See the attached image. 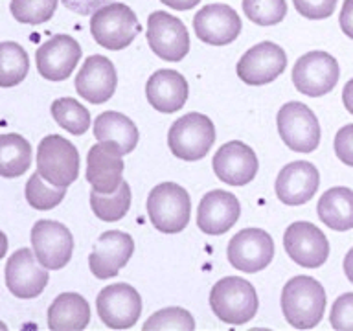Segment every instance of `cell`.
<instances>
[{
  "label": "cell",
  "mask_w": 353,
  "mask_h": 331,
  "mask_svg": "<svg viewBox=\"0 0 353 331\" xmlns=\"http://www.w3.org/2000/svg\"><path fill=\"white\" fill-rule=\"evenodd\" d=\"M52 116L70 134H85L90 127V112L74 98H59L52 103Z\"/></svg>",
  "instance_id": "cell-31"
},
{
  "label": "cell",
  "mask_w": 353,
  "mask_h": 331,
  "mask_svg": "<svg viewBox=\"0 0 353 331\" xmlns=\"http://www.w3.org/2000/svg\"><path fill=\"white\" fill-rule=\"evenodd\" d=\"M320 221L327 228L346 232L353 228V190L344 186L330 188L319 199L316 206Z\"/></svg>",
  "instance_id": "cell-26"
},
{
  "label": "cell",
  "mask_w": 353,
  "mask_h": 331,
  "mask_svg": "<svg viewBox=\"0 0 353 331\" xmlns=\"http://www.w3.org/2000/svg\"><path fill=\"white\" fill-rule=\"evenodd\" d=\"M32 247L43 267L48 270H59L70 261L74 237L59 221L41 219L32 228Z\"/></svg>",
  "instance_id": "cell-9"
},
{
  "label": "cell",
  "mask_w": 353,
  "mask_h": 331,
  "mask_svg": "<svg viewBox=\"0 0 353 331\" xmlns=\"http://www.w3.org/2000/svg\"><path fill=\"white\" fill-rule=\"evenodd\" d=\"M30 248H19L6 263V285L17 298H37L48 285V272Z\"/></svg>",
  "instance_id": "cell-14"
},
{
  "label": "cell",
  "mask_w": 353,
  "mask_h": 331,
  "mask_svg": "<svg viewBox=\"0 0 353 331\" xmlns=\"http://www.w3.org/2000/svg\"><path fill=\"white\" fill-rule=\"evenodd\" d=\"M190 195L175 182H162L149 192L148 214L157 230L164 234H179L190 223Z\"/></svg>",
  "instance_id": "cell-4"
},
{
  "label": "cell",
  "mask_w": 353,
  "mask_h": 331,
  "mask_svg": "<svg viewBox=\"0 0 353 331\" xmlns=\"http://www.w3.org/2000/svg\"><path fill=\"white\" fill-rule=\"evenodd\" d=\"M90 320V305L77 292H63L48 308V328L54 331H81Z\"/></svg>",
  "instance_id": "cell-25"
},
{
  "label": "cell",
  "mask_w": 353,
  "mask_h": 331,
  "mask_svg": "<svg viewBox=\"0 0 353 331\" xmlns=\"http://www.w3.org/2000/svg\"><path fill=\"white\" fill-rule=\"evenodd\" d=\"M341 68L333 55L327 52H309L292 66V83L298 92L309 98L325 96L335 88Z\"/></svg>",
  "instance_id": "cell-8"
},
{
  "label": "cell",
  "mask_w": 353,
  "mask_h": 331,
  "mask_svg": "<svg viewBox=\"0 0 353 331\" xmlns=\"http://www.w3.org/2000/svg\"><path fill=\"white\" fill-rule=\"evenodd\" d=\"M339 0H292V4L302 17L309 21H322L333 15Z\"/></svg>",
  "instance_id": "cell-37"
},
{
  "label": "cell",
  "mask_w": 353,
  "mask_h": 331,
  "mask_svg": "<svg viewBox=\"0 0 353 331\" xmlns=\"http://www.w3.org/2000/svg\"><path fill=\"white\" fill-rule=\"evenodd\" d=\"M131 186L125 181H121L118 190L112 193H99L96 190L90 192V208L96 217L107 223L120 221L131 208Z\"/></svg>",
  "instance_id": "cell-29"
},
{
  "label": "cell",
  "mask_w": 353,
  "mask_h": 331,
  "mask_svg": "<svg viewBox=\"0 0 353 331\" xmlns=\"http://www.w3.org/2000/svg\"><path fill=\"white\" fill-rule=\"evenodd\" d=\"M210 308L226 324H247L258 313V292L250 281L239 276H226L212 287Z\"/></svg>",
  "instance_id": "cell-2"
},
{
  "label": "cell",
  "mask_w": 353,
  "mask_h": 331,
  "mask_svg": "<svg viewBox=\"0 0 353 331\" xmlns=\"http://www.w3.org/2000/svg\"><path fill=\"white\" fill-rule=\"evenodd\" d=\"M37 171L44 181L68 188L79 177V153L76 146L59 134L44 137L37 148Z\"/></svg>",
  "instance_id": "cell-6"
},
{
  "label": "cell",
  "mask_w": 353,
  "mask_h": 331,
  "mask_svg": "<svg viewBox=\"0 0 353 331\" xmlns=\"http://www.w3.org/2000/svg\"><path fill=\"white\" fill-rule=\"evenodd\" d=\"M99 319L112 330H127L137 324L142 313V298L129 283L103 287L96 300Z\"/></svg>",
  "instance_id": "cell-12"
},
{
  "label": "cell",
  "mask_w": 353,
  "mask_h": 331,
  "mask_svg": "<svg viewBox=\"0 0 353 331\" xmlns=\"http://www.w3.org/2000/svg\"><path fill=\"white\" fill-rule=\"evenodd\" d=\"M335 154L341 162L353 168V123L339 129L335 137Z\"/></svg>",
  "instance_id": "cell-38"
},
{
  "label": "cell",
  "mask_w": 353,
  "mask_h": 331,
  "mask_svg": "<svg viewBox=\"0 0 353 331\" xmlns=\"http://www.w3.org/2000/svg\"><path fill=\"white\" fill-rule=\"evenodd\" d=\"M193 30L197 37L212 46L234 43L241 33V19L234 8L226 4H208L193 17Z\"/></svg>",
  "instance_id": "cell-18"
},
{
  "label": "cell",
  "mask_w": 353,
  "mask_h": 331,
  "mask_svg": "<svg viewBox=\"0 0 353 331\" xmlns=\"http://www.w3.org/2000/svg\"><path fill=\"white\" fill-rule=\"evenodd\" d=\"M339 22H341V30L346 33V37L353 39V0H344Z\"/></svg>",
  "instance_id": "cell-40"
},
{
  "label": "cell",
  "mask_w": 353,
  "mask_h": 331,
  "mask_svg": "<svg viewBox=\"0 0 353 331\" xmlns=\"http://www.w3.org/2000/svg\"><path fill=\"white\" fill-rule=\"evenodd\" d=\"M65 8H68L70 11L77 13V15H92L94 11H98L99 8L114 2V0H61Z\"/></svg>",
  "instance_id": "cell-39"
},
{
  "label": "cell",
  "mask_w": 353,
  "mask_h": 331,
  "mask_svg": "<svg viewBox=\"0 0 353 331\" xmlns=\"http://www.w3.org/2000/svg\"><path fill=\"white\" fill-rule=\"evenodd\" d=\"M118 76L114 65L105 55H90L76 76V90L88 103L99 105L109 101L116 92Z\"/></svg>",
  "instance_id": "cell-20"
},
{
  "label": "cell",
  "mask_w": 353,
  "mask_h": 331,
  "mask_svg": "<svg viewBox=\"0 0 353 331\" xmlns=\"http://www.w3.org/2000/svg\"><path fill=\"white\" fill-rule=\"evenodd\" d=\"M278 132L287 148L296 153H313L320 143V126L316 114L307 105L289 101L278 110Z\"/></svg>",
  "instance_id": "cell-7"
},
{
  "label": "cell",
  "mask_w": 353,
  "mask_h": 331,
  "mask_svg": "<svg viewBox=\"0 0 353 331\" xmlns=\"http://www.w3.org/2000/svg\"><path fill=\"white\" fill-rule=\"evenodd\" d=\"M0 330H6V324H2V322H0Z\"/></svg>",
  "instance_id": "cell-45"
},
{
  "label": "cell",
  "mask_w": 353,
  "mask_h": 331,
  "mask_svg": "<svg viewBox=\"0 0 353 331\" xmlns=\"http://www.w3.org/2000/svg\"><path fill=\"white\" fill-rule=\"evenodd\" d=\"M94 137L99 142L116 143L121 153L129 154L137 148L140 134L131 118H127L121 112L107 110V112H101L94 121Z\"/></svg>",
  "instance_id": "cell-27"
},
{
  "label": "cell",
  "mask_w": 353,
  "mask_h": 331,
  "mask_svg": "<svg viewBox=\"0 0 353 331\" xmlns=\"http://www.w3.org/2000/svg\"><path fill=\"white\" fill-rule=\"evenodd\" d=\"M30 70L26 50L13 41L0 43V87L10 88L24 81Z\"/></svg>",
  "instance_id": "cell-30"
},
{
  "label": "cell",
  "mask_w": 353,
  "mask_h": 331,
  "mask_svg": "<svg viewBox=\"0 0 353 331\" xmlns=\"http://www.w3.org/2000/svg\"><path fill=\"white\" fill-rule=\"evenodd\" d=\"M148 43L160 59L179 63L190 52V35L184 22L165 11H154L148 19Z\"/></svg>",
  "instance_id": "cell-10"
},
{
  "label": "cell",
  "mask_w": 353,
  "mask_h": 331,
  "mask_svg": "<svg viewBox=\"0 0 353 331\" xmlns=\"http://www.w3.org/2000/svg\"><path fill=\"white\" fill-rule=\"evenodd\" d=\"M342 101H344V107H346L347 112L353 114V77L344 85V90H342Z\"/></svg>",
  "instance_id": "cell-42"
},
{
  "label": "cell",
  "mask_w": 353,
  "mask_h": 331,
  "mask_svg": "<svg viewBox=\"0 0 353 331\" xmlns=\"http://www.w3.org/2000/svg\"><path fill=\"white\" fill-rule=\"evenodd\" d=\"M287 66V54L281 46L265 41L250 50H247L243 57L237 61V76L247 85H267L272 83L278 76L283 74Z\"/></svg>",
  "instance_id": "cell-15"
},
{
  "label": "cell",
  "mask_w": 353,
  "mask_h": 331,
  "mask_svg": "<svg viewBox=\"0 0 353 331\" xmlns=\"http://www.w3.org/2000/svg\"><path fill=\"white\" fill-rule=\"evenodd\" d=\"M142 26L137 19V13L125 4L110 2V4L94 11L90 19V33L94 41L107 50H123L138 37Z\"/></svg>",
  "instance_id": "cell-3"
},
{
  "label": "cell",
  "mask_w": 353,
  "mask_h": 331,
  "mask_svg": "<svg viewBox=\"0 0 353 331\" xmlns=\"http://www.w3.org/2000/svg\"><path fill=\"white\" fill-rule=\"evenodd\" d=\"M226 256L234 269L241 272H259L274 258V241L261 228H245L232 237Z\"/></svg>",
  "instance_id": "cell-11"
},
{
  "label": "cell",
  "mask_w": 353,
  "mask_h": 331,
  "mask_svg": "<svg viewBox=\"0 0 353 331\" xmlns=\"http://www.w3.org/2000/svg\"><path fill=\"white\" fill-rule=\"evenodd\" d=\"M283 247L294 263L305 269H316L330 258V241L313 223L296 221L283 234Z\"/></svg>",
  "instance_id": "cell-13"
},
{
  "label": "cell",
  "mask_w": 353,
  "mask_h": 331,
  "mask_svg": "<svg viewBox=\"0 0 353 331\" xmlns=\"http://www.w3.org/2000/svg\"><path fill=\"white\" fill-rule=\"evenodd\" d=\"M320 186V173L311 162L296 160L287 164L276 179V195L283 204L300 206L314 197Z\"/></svg>",
  "instance_id": "cell-23"
},
{
  "label": "cell",
  "mask_w": 353,
  "mask_h": 331,
  "mask_svg": "<svg viewBox=\"0 0 353 331\" xmlns=\"http://www.w3.org/2000/svg\"><path fill=\"white\" fill-rule=\"evenodd\" d=\"M193 331L195 320L192 313L182 308H165L157 311L143 324V331Z\"/></svg>",
  "instance_id": "cell-35"
},
{
  "label": "cell",
  "mask_w": 353,
  "mask_h": 331,
  "mask_svg": "<svg viewBox=\"0 0 353 331\" xmlns=\"http://www.w3.org/2000/svg\"><path fill=\"white\" fill-rule=\"evenodd\" d=\"M330 322L339 331H353V292H346L333 302Z\"/></svg>",
  "instance_id": "cell-36"
},
{
  "label": "cell",
  "mask_w": 353,
  "mask_h": 331,
  "mask_svg": "<svg viewBox=\"0 0 353 331\" xmlns=\"http://www.w3.org/2000/svg\"><path fill=\"white\" fill-rule=\"evenodd\" d=\"M8 245H10V243H8V236L0 230V259L4 258L6 252H8Z\"/></svg>",
  "instance_id": "cell-44"
},
{
  "label": "cell",
  "mask_w": 353,
  "mask_h": 331,
  "mask_svg": "<svg viewBox=\"0 0 353 331\" xmlns=\"http://www.w3.org/2000/svg\"><path fill=\"white\" fill-rule=\"evenodd\" d=\"M325 291L311 276H294L281 291V311L292 328L311 330L324 317Z\"/></svg>",
  "instance_id": "cell-1"
},
{
  "label": "cell",
  "mask_w": 353,
  "mask_h": 331,
  "mask_svg": "<svg viewBox=\"0 0 353 331\" xmlns=\"http://www.w3.org/2000/svg\"><path fill=\"white\" fill-rule=\"evenodd\" d=\"M145 96L154 110L171 114V112L181 110L186 103L188 81L176 70L162 68L148 79Z\"/></svg>",
  "instance_id": "cell-24"
},
{
  "label": "cell",
  "mask_w": 353,
  "mask_h": 331,
  "mask_svg": "<svg viewBox=\"0 0 353 331\" xmlns=\"http://www.w3.org/2000/svg\"><path fill=\"white\" fill-rule=\"evenodd\" d=\"M66 188L65 186H55L52 182H44L43 175L35 171L30 181L26 182V201L28 204L35 210L46 212L55 206H59L61 201L65 199Z\"/></svg>",
  "instance_id": "cell-32"
},
{
  "label": "cell",
  "mask_w": 353,
  "mask_h": 331,
  "mask_svg": "<svg viewBox=\"0 0 353 331\" xmlns=\"http://www.w3.org/2000/svg\"><path fill=\"white\" fill-rule=\"evenodd\" d=\"M81 59V46L70 35H55L35 52L39 74L48 81H65Z\"/></svg>",
  "instance_id": "cell-16"
},
{
  "label": "cell",
  "mask_w": 353,
  "mask_h": 331,
  "mask_svg": "<svg viewBox=\"0 0 353 331\" xmlns=\"http://www.w3.org/2000/svg\"><path fill=\"white\" fill-rule=\"evenodd\" d=\"M344 272H346L347 280L353 283V248H350V252L344 258Z\"/></svg>",
  "instance_id": "cell-43"
},
{
  "label": "cell",
  "mask_w": 353,
  "mask_h": 331,
  "mask_svg": "<svg viewBox=\"0 0 353 331\" xmlns=\"http://www.w3.org/2000/svg\"><path fill=\"white\" fill-rule=\"evenodd\" d=\"M59 0H11L10 11L21 24H43L54 17Z\"/></svg>",
  "instance_id": "cell-33"
},
{
  "label": "cell",
  "mask_w": 353,
  "mask_h": 331,
  "mask_svg": "<svg viewBox=\"0 0 353 331\" xmlns=\"http://www.w3.org/2000/svg\"><path fill=\"white\" fill-rule=\"evenodd\" d=\"M243 11L248 21L258 26H274L287 15L285 0H243Z\"/></svg>",
  "instance_id": "cell-34"
},
{
  "label": "cell",
  "mask_w": 353,
  "mask_h": 331,
  "mask_svg": "<svg viewBox=\"0 0 353 331\" xmlns=\"http://www.w3.org/2000/svg\"><path fill=\"white\" fill-rule=\"evenodd\" d=\"M160 2H162L164 6H170V8H173V10L186 11L195 8L201 0H160Z\"/></svg>",
  "instance_id": "cell-41"
},
{
  "label": "cell",
  "mask_w": 353,
  "mask_h": 331,
  "mask_svg": "<svg viewBox=\"0 0 353 331\" xmlns=\"http://www.w3.org/2000/svg\"><path fill=\"white\" fill-rule=\"evenodd\" d=\"M123 153L116 143L99 142L87 154V181L99 193H112L121 184Z\"/></svg>",
  "instance_id": "cell-21"
},
{
  "label": "cell",
  "mask_w": 353,
  "mask_h": 331,
  "mask_svg": "<svg viewBox=\"0 0 353 331\" xmlns=\"http://www.w3.org/2000/svg\"><path fill=\"white\" fill-rule=\"evenodd\" d=\"M32 166V146L15 132L0 134V177L15 179Z\"/></svg>",
  "instance_id": "cell-28"
},
{
  "label": "cell",
  "mask_w": 353,
  "mask_h": 331,
  "mask_svg": "<svg viewBox=\"0 0 353 331\" xmlns=\"http://www.w3.org/2000/svg\"><path fill=\"white\" fill-rule=\"evenodd\" d=\"M215 142V127L208 116L190 112L173 121L168 132V146L176 159L201 160Z\"/></svg>",
  "instance_id": "cell-5"
},
{
  "label": "cell",
  "mask_w": 353,
  "mask_h": 331,
  "mask_svg": "<svg viewBox=\"0 0 353 331\" xmlns=\"http://www.w3.org/2000/svg\"><path fill=\"white\" fill-rule=\"evenodd\" d=\"M134 252V241L121 230L103 232L88 256V267L96 278L109 280L120 272Z\"/></svg>",
  "instance_id": "cell-17"
},
{
  "label": "cell",
  "mask_w": 353,
  "mask_h": 331,
  "mask_svg": "<svg viewBox=\"0 0 353 331\" xmlns=\"http://www.w3.org/2000/svg\"><path fill=\"white\" fill-rule=\"evenodd\" d=\"M215 175L221 182L230 186H245L254 181V177L259 170V162L252 148L239 140L221 146L219 151L214 154L212 160Z\"/></svg>",
  "instance_id": "cell-19"
},
{
  "label": "cell",
  "mask_w": 353,
  "mask_h": 331,
  "mask_svg": "<svg viewBox=\"0 0 353 331\" xmlns=\"http://www.w3.org/2000/svg\"><path fill=\"white\" fill-rule=\"evenodd\" d=\"M241 204L234 193L212 190L201 199L197 210V226L208 236H221L236 225Z\"/></svg>",
  "instance_id": "cell-22"
}]
</instances>
